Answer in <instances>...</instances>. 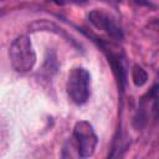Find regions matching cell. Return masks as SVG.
Here are the masks:
<instances>
[{"label":"cell","mask_w":159,"mask_h":159,"mask_svg":"<svg viewBox=\"0 0 159 159\" xmlns=\"http://www.w3.org/2000/svg\"><path fill=\"white\" fill-rule=\"evenodd\" d=\"M67 96L77 106L87 103L91 96V73L87 68L77 66L71 68L66 82Z\"/></svg>","instance_id":"7a4b0ae2"},{"label":"cell","mask_w":159,"mask_h":159,"mask_svg":"<svg viewBox=\"0 0 159 159\" xmlns=\"http://www.w3.org/2000/svg\"><path fill=\"white\" fill-rule=\"evenodd\" d=\"M9 58L16 72L25 73L31 71L36 63V52L31 40L25 35L17 36L10 45Z\"/></svg>","instance_id":"6da1fadb"},{"label":"cell","mask_w":159,"mask_h":159,"mask_svg":"<svg viewBox=\"0 0 159 159\" xmlns=\"http://www.w3.org/2000/svg\"><path fill=\"white\" fill-rule=\"evenodd\" d=\"M61 159H83L82 154L80 152V148L72 135L70 138H67L62 145Z\"/></svg>","instance_id":"5b68a950"},{"label":"cell","mask_w":159,"mask_h":159,"mask_svg":"<svg viewBox=\"0 0 159 159\" xmlns=\"http://www.w3.org/2000/svg\"><path fill=\"white\" fill-rule=\"evenodd\" d=\"M130 75H132V81H133V83L137 87L144 86L147 83V81H148V73H147V71L142 66H139V65H134L133 66Z\"/></svg>","instance_id":"8992f818"},{"label":"cell","mask_w":159,"mask_h":159,"mask_svg":"<svg viewBox=\"0 0 159 159\" xmlns=\"http://www.w3.org/2000/svg\"><path fill=\"white\" fill-rule=\"evenodd\" d=\"M88 20L96 29L103 31L109 37L114 40H120L123 37V32L116 19L104 9H93L88 14Z\"/></svg>","instance_id":"277c9868"},{"label":"cell","mask_w":159,"mask_h":159,"mask_svg":"<svg viewBox=\"0 0 159 159\" xmlns=\"http://www.w3.org/2000/svg\"><path fill=\"white\" fill-rule=\"evenodd\" d=\"M72 137L75 138L83 159L89 158L94 154L98 144V137L96 134L93 125L89 122L87 120L77 122L73 127Z\"/></svg>","instance_id":"3957f363"}]
</instances>
